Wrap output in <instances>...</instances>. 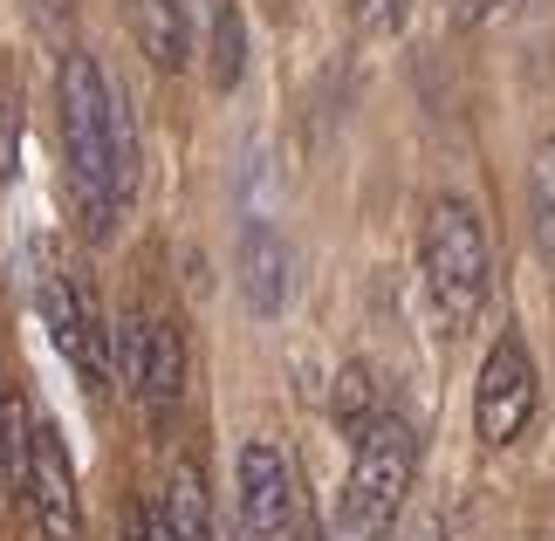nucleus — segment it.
Instances as JSON below:
<instances>
[{
  "label": "nucleus",
  "instance_id": "nucleus-1",
  "mask_svg": "<svg viewBox=\"0 0 555 541\" xmlns=\"http://www.w3.org/2000/svg\"><path fill=\"white\" fill-rule=\"evenodd\" d=\"M55 103H62V151H69V185H76L82 227L103 241L124 206V179H117V138H111V82H103L96 55H82V49L62 55Z\"/></svg>",
  "mask_w": 555,
  "mask_h": 541
},
{
  "label": "nucleus",
  "instance_id": "nucleus-2",
  "mask_svg": "<svg viewBox=\"0 0 555 541\" xmlns=\"http://www.w3.org/2000/svg\"><path fill=\"white\" fill-rule=\"evenodd\" d=\"M418 261H425V295L446 330H474V315L487 309V227L466 199H439L425 212V241H418Z\"/></svg>",
  "mask_w": 555,
  "mask_h": 541
},
{
  "label": "nucleus",
  "instance_id": "nucleus-3",
  "mask_svg": "<svg viewBox=\"0 0 555 541\" xmlns=\"http://www.w3.org/2000/svg\"><path fill=\"white\" fill-rule=\"evenodd\" d=\"M412 473H418V439L404 418H384L357 439V460H350V480H344V507H336V534L344 541H384L412 493Z\"/></svg>",
  "mask_w": 555,
  "mask_h": 541
},
{
  "label": "nucleus",
  "instance_id": "nucleus-4",
  "mask_svg": "<svg viewBox=\"0 0 555 541\" xmlns=\"http://www.w3.org/2000/svg\"><path fill=\"white\" fill-rule=\"evenodd\" d=\"M535 363H528L521 336H501L480 363V384H474V425L487 446H515L528 418H535Z\"/></svg>",
  "mask_w": 555,
  "mask_h": 541
},
{
  "label": "nucleus",
  "instance_id": "nucleus-5",
  "mask_svg": "<svg viewBox=\"0 0 555 541\" xmlns=\"http://www.w3.org/2000/svg\"><path fill=\"white\" fill-rule=\"evenodd\" d=\"M41 322H49L55 350L69 357V371L96 391V384L111 377V330H103V315H96V295L69 274H49L41 281Z\"/></svg>",
  "mask_w": 555,
  "mask_h": 541
},
{
  "label": "nucleus",
  "instance_id": "nucleus-6",
  "mask_svg": "<svg viewBox=\"0 0 555 541\" xmlns=\"http://www.w3.org/2000/svg\"><path fill=\"white\" fill-rule=\"evenodd\" d=\"M241 521L254 541H282L295 521V473H288V452L274 439L241 446Z\"/></svg>",
  "mask_w": 555,
  "mask_h": 541
},
{
  "label": "nucleus",
  "instance_id": "nucleus-7",
  "mask_svg": "<svg viewBox=\"0 0 555 541\" xmlns=\"http://www.w3.org/2000/svg\"><path fill=\"white\" fill-rule=\"evenodd\" d=\"M28 507L49 541H82V501H76V473L55 431L35 425V466H28Z\"/></svg>",
  "mask_w": 555,
  "mask_h": 541
},
{
  "label": "nucleus",
  "instance_id": "nucleus-8",
  "mask_svg": "<svg viewBox=\"0 0 555 541\" xmlns=\"http://www.w3.org/2000/svg\"><path fill=\"white\" fill-rule=\"evenodd\" d=\"M288 288H295V254L274 227L254 220L241 233V295L254 315H282L288 309Z\"/></svg>",
  "mask_w": 555,
  "mask_h": 541
},
{
  "label": "nucleus",
  "instance_id": "nucleus-9",
  "mask_svg": "<svg viewBox=\"0 0 555 541\" xmlns=\"http://www.w3.org/2000/svg\"><path fill=\"white\" fill-rule=\"evenodd\" d=\"M185 391V343L172 322H158L152 315V357H144V384H138V404L152 411V418H165V411L179 404Z\"/></svg>",
  "mask_w": 555,
  "mask_h": 541
},
{
  "label": "nucleus",
  "instance_id": "nucleus-10",
  "mask_svg": "<svg viewBox=\"0 0 555 541\" xmlns=\"http://www.w3.org/2000/svg\"><path fill=\"white\" fill-rule=\"evenodd\" d=\"M131 21H138V41L158 69H179L192 55L185 49V0H131Z\"/></svg>",
  "mask_w": 555,
  "mask_h": 541
},
{
  "label": "nucleus",
  "instance_id": "nucleus-11",
  "mask_svg": "<svg viewBox=\"0 0 555 541\" xmlns=\"http://www.w3.org/2000/svg\"><path fill=\"white\" fill-rule=\"evenodd\" d=\"M206 55H212V90H233V82L247 76V21L233 0H212V41H206Z\"/></svg>",
  "mask_w": 555,
  "mask_h": 541
},
{
  "label": "nucleus",
  "instance_id": "nucleus-12",
  "mask_svg": "<svg viewBox=\"0 0 555 541\" xmlns=\"http://www.w3.org/2000/svg\"><path fill=\"white\" fill-rule=\"evenodd\" d=\"M330 411H336V425H344L350 439H364V431L384 418V404H377V377L364 371V363H350V371L336 377V398H330Z\"/></svg>",
  "mask_w": 555,
  "mask_h": 541
},
{
  "label": "nucleus",
  "instance_id": "nucleus-13",
  "mask_svg": "<svg viewBox=\"0 0 555 541\" xmlns=\"http://www.w3.org/2000/svg\"><path fill=\"white\" fill-rule=\"evenodd\" d=\"M528 220H535L542 261L555 268V138L535 151V165H528Z\"/></svg>",
  "mask_w": 555,
  "mask_h": 541
},
{
  "label": "nucleus",
  "instance_id": "nucleus-14",
  "mask_svg": "<svg viewBox=\"0 0 555 541\" xmlns=\"http://www.w3.org/2000/svg\"><path fill=\"white\" fill-rule=\"evenodd\" d=\"M404 14H412V0H350V28L364 41H384L404 28Z\"/></svg>",
  "mask_w": 555,
  "mask_h": 541
},
{
  "label": "nucleus",
  "instance_id": "nucleus-15",
  "mask_svg": "<svg viewBox=\"0 0 555 541\" xmlns=\"http://www.w3.org/2000/svg\"><path fill=\"white\" fill-rule=\"evenodd\" d=\"M14 171H21V111H14V96H0V185Z\"/></svg>",
  "mask_w": 555,
  "mask_h": 541
},
{
  "label": "nucleus",
  "instance_id": "nucleus-16",
  "mask_svg": "<svg viewBox=\"0 0 555 541\" xmlns=\"http://www.w3.org/2000/svg\"><path fill=\"white\" fill-rule=\"evenodd\" d=\"M124 541H172V528H165L158 507H131L124 514Z\"/></svg>",
  "mask_w": 555,
  "mask_h": 541
},
{
  "label": "nucleus",
  "instance_id": "nucleus-17",
  "mask_svg": "<svg viewBox=\"0 0 555 541\" xmlns=\"http://www.w3.org/2000/svg\"><path fill=\"white\" fill-rule=\"evenodd\" d=\"M487 14H501V0H460V21H466V28H480Z\"/></svg>",
  "mask_w": 555,
  "mask_h": 541
}]
</instances>
